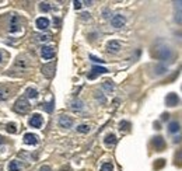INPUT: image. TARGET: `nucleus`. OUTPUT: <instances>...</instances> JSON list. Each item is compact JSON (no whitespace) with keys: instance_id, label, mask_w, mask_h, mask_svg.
Wrapping results in <instances>:
<instances>
[{"instance_id":"1","label":"nucleus","mask_w":182,"mask_h":171,"mask_svg":"<svg viewBox=\"0 0 182 171\" xmlns=\"http://www.w3.org/2000/svg\"><path fill=\"white\" fill-rule=\"evenodd\" d=\"M30 108H31L30 102L25 98H18L16 101V104H14V111H17L18 114H25V112L30 111Z\"/></svg>"},{"instance_id":"2","label":"nucleus","mask_w":182,"mask_h":171,"mask_svg":"<svg viewBox=\"0 0 182 171\" xmlns=\"http://www.w3.org/2000/svg\"><path fill=\"white\" fill-rule=\"evenodd\" d=\"M125 23H126V18L122 14H115V16L111 18V24H112L113 28H122V27L125 25Z\"/></svg>"},{"instance_id":"3","label":"nucleus","mask_w":182,"mask_h":171,"mask_svg":"<svg viewBox=\"0 0 182 171\" xmlns=\"http://www.w3.org/2000/svg\"><path fill=\"white\" fill-rule=\"evenodd\" d=\"M179 104V97L178 94H175V93H169V94H167L165 97V105L167 107H176Z\"/></svg>"},{"instance_id":"4","label":"nucleus","mask_w":182,"mask_h":171,"mask_svg":"<svg viewBox=\"0 0 182 171\" xmlns=\"http://www.w3.org/2000/svg\"><path fill=\"white\" fill-rule=\"evenodd\" d=\"M55 67H56V63L55 62H49L46 65L42 66V73L43 76H46V77H53L55 74Z\"/></svg>"},{"instance_id":"5","label":"nucleus","mask_w":182,"mask_h":171,"mask_svg":"<svg viewBox=\"0 0 182 171\" xmlns=\"http://www.w3.org/2000/svg\"><path fill=\"white\" fill-rule=\"evenodd\" d=\"M171 55H172V53H171V49H169V48H167V46L157 49V53H156V56L158 58V59H161V60L169 59V58H171Z\"/></svg>"},{"instance_id":"6","label":"nucleus","mask_w":182,"mask_h":171,"mask_svg":"<svg viewBox=\"0 0 182 171\" xmlns=\"http://www.w3.org/2000/svg\"><path fill=\"white\" fill-rule=\"evenodd\" d=\"M108 70L105 69V67H102V66H93V69H91V73H88V79H95V77H98L99 74H104V73H106Z\"/></svg>"},{"instance_id":"7","label":"nucleus","mask_w":182,"mask_h":171,"mask_svg":"<svg viewBox=\"0 0 182 171\" xmlns=\"http://www.w3.org/2000/svg\"><path fill=\"white\" fill-rule=\"evenodd\" d=\"M41 56H42L43 59H52L53 56H55V49H53L52 46H48V45H45V46H42L41 48Z\"/></svg>"},{"instance_id":"8","label":"nucleus","mask_w":182,"mask_h":171,"mask_svg":"<svg viewBox=\"0 0 182 171\" xmlns=\"http://www.w3.org/2000/svg\"><path fill=\"white\" fill-rule=\"evenodd\" d=\"M28 124H30L32 128H41L42 124H43V119H42V116H41L39 114H34V115L30 118Z\"/></svg>"},{"instance_id":"9","label":"nucleus","mask_w":182,"mask_h":171,"mask_svg":"<svg viewBox=\"0 0 182 171\" xmlns=\"http://www.w3.org/2000/svg\"><path fill=\"white\" fill-rule=\"evenodd\" d=\"M59 126H62V128L65 129H69L73 126V118L69 115H62L59 118Z\"/></svg>"},{"instance_id":"10","label":"nucleus","mask_w":182,"mask_h":171,"mask_svg":"<svg viewBox=\"0 0 182 171\" xmlns=\"http://www.w3.org/2000/svg\"><path fill=\"white\" fill-rule=\"evenodd\" d=\"M10 32H17L20 30V17L18 16H11L10 17Z\"/></svg>"},{"instance_id":"11","label":"nucleus","mask_w":182,"mask_h":171,"mask_svg":"<svg viewBox=\"0 0 182 171\" xmlns=\"http://www.w3.org/2000/svg\"><path fill=\"white\" fill-rule=\"evenodd\" d=\"M106 51H108L109 53H118L121 51V44L115 40L109 41V42L106 44Z\"/></svg>"},{"instance_id":"12","label":"nucleus","mask_w":182,"mask_h":171,"mask_svg":"<svg viewBox=\"0 0 182 171\" xmlns=\"http://www.w3.org/2000/svg\"><path fill=\"white\" fill-rule=\"evenodd\" d=\"M35 25L38 30H46L48 27H49V20H48L46 17H39V18H36Z\"/></svg>"},{"instance_id":"13","label":"nucleus","mask_w":182,"mask_h":171,"mask_svg":"<svg viewBox=\"0 0 182 171\" xmlns=\"http://www.w3.org/2000/svg\"><path fill=\"white\" fill-rule=\"evenodd\" d=\"M23 139L25 145H36L38 143V136L34 135V133H25Z\"/></svg>"},{"instance_id":"14","label":"nucleus","mask_w":182,"mask_h":171,"mask_svg":"<svg viewBox=\"0 0 182 171\" xmlns=\"http://www.w3.org/2000/svg\"><path fill=\"white\" fill-rule=\"evenodd\" d=\"M153 146H154L158 151H161L162 149L165 147V142H164V139H162L161 136H156V138L153 139Z\"/></svg>"},{"instance_id":"15","label":"nucleus","mask_w":182,"mask_h":171,"mask_svg":"<svg viewBox=\"0 0 182 171\" xmlns=\"http://www.w3.org/2000/svg\"><path fill=\"white\" fill-rule=\"evenodd\" d=\"M70 108L73 109V111L76 112H80L84 109V102L81 101V100H73L72 104H70Z\"/></svg>"},{"instance_id":"16","label":"nucleus","mask_w":182,"mask_h":171,"mask_svg":"<svg viewBox=\"0 0 182 171\" xmlns=\"http://www.w3.org/2000/svg\"><path fill=\"white\" fill-rule=\"evenodd\" d=\"M104 142H105L106 146H113L118 142V139H116V136L113 135V133H109V135L105 136V139H104Z\"/></svg>"},{"instance_id":"17","label":"nucleus","mask_w":182,"mask_h":171,"mask_svg":"<svg viewBox=\"0 0 182 171\" xmlns=\"http://www.w3.org/2000/svg\"><path fill=\"white\" fill-rule=\"evenodd\" d=\"M179 124H178V121H172V122H169V125H168V132L169 133H178L179 132Z\"/></svg>"},{"instance_id":"18","label":"nucleus","mask_w":182,"mask_h":171,"mask_svg":"<svg viewBox=\"0 0 182 171\" xmlns=\"http://www.w3.org/2000/svg\"><path fill=\"white\" fill-rule=\"evenodd\" d=\"M21 168H23V165H21L20 161L17 160L10 161V164H9V171H20Z\"/></svg>"},{"instance_id":"19","label":"nucleus","mask_w":182,"mask_h":171,"mask_svg":"<svg viewBox=\"0 0 182 171\" xmlns=\"http://www.w3.org/2000/svg\"><path fill=\"white\" fill-rule=\"evenodd\" d=\"M113 83L111 82V80H106V82H104L102 83V90L104 91H106V93H111V91H113Z\"/></svg>"},{"instance_id":"20","label":"nucleus","mask_w":182,"mask_h":171,"mask_svg":"<svg viewBox=\"0 0 182 171\" xmlns=\"http://www.w3.org/2000/svg\"><path fill=\"white\" fill-rule=\"evenodd\" d=\"M25 96L28 97V98H36V97H38V91H36L35 89H32V87H28V89L25 90Z\"/></svg>"},{"instance_id":"21","label":"nucleus","mask_w":182,"mask_h":171,"mask_svg":"<svg viewBox=\"0 0 182 171\" xmlns=\"http://www.w3.org/2000/svg\"><path fill=\"white\" fill-rule=\"evenodd\" d=\"M76 131L79 132V133H88V132H90V125L81 124V125H79V126L76 128Z\"/></svg>"},{"instance_id":"22","label":"nucleus","mask_w":182,"mask_h":171,"mask_svg":"<svg viewBox=\"0 0 182 171\" xmlns=\"http://www.w3.org/2000/svg\"><path fill=\"white\" fill-rule=\"evenodd\" d=\"M101 171H113V165H112V163H104L102 165H101Z\"/></svg>"},{"instance_id":"23","label":"nucleus","mask_w":182,"mask_h":171,"mask_svg":"<svg viewBox=\"0 0 182 171\" xmlns=\"http://www.w3.org/2000/svg\"><path fill=\"white\" fill-rule=\"evenodd\" d=\"M50 4L49 3H39V10L43 11V13H46V11H50Z\"/></svg>"},{"instance_id":"24","label":"nucleus","mask_w":182,"mask_h":171,"mask_svg":"<svg viewBox=\"0 0 182 171\" xmlns=\"http://www.w3.org/2000/svg\"><path fill=\"white\" fill-rule=\"evenodd\" d=\"M6 131L9 132V133H16L17 132V125L16 124H7Z\"/></svg>"},{"instance_id":"25","label":"nucleus","mask_w":182,"mask_h":171,"mask_svg":"<svg viewBox=\"0 0 182 171\" xmlns=\"http://www.w3.org/2000/svg\"><path fill=\"white\" fill-rule=\"evenodd\" d=\"M154 72H156L157 76H161V74H164V73L167 72V67L165 66H157L156 69H154Z\"/></svg>"},{"instance_id":"26","label":"nucleus","mask_w":182,"mask_h":171,"mask_svg":"<svg viewBox=\"0 0 182 171\" xmlns=\"http://www.w3.org/2000/svg\"><path fill=\"white\" fill-rule=\"evenodd\" d=\"M43 109H45V111L46 112H53V101H50V102H45V104H43Z\"/></svg>"},{"instance_id":"27","label":"nucleus","mask_w":182,"mask_h":171,"mask_svg":"<svg viewBox=\"0 0 182 171\" xmlns=\"http://www.w3.org/2000/svg\"><path fill=\"white\" fill-rule=\"evenodd\" d=\"M164 165H165V160H164V158H160V160H157L156 163H154V168H156V170L162 168Z\"/></svg>"},{"instance_id":"28","label":"nucleus","mask_w":182,"mask_h":171,"mask_svg":"<svg viewBox=\"0 0 182 171\" xmlns=\"http://www.w3.org/2000/svg\"><path fill=\"white\" fill-rule=\"evenodd\" d=\"M119 128H121V131H128L130 128V124L128 121H122L119 124Z\"/></svg>"},{"instance_id":"29","label":"nucleus","mask_w":182,"mask_h":171,"mask_svg":"<svg viewBox=\"0 0 182 171\" xmlns=\"http://www.w3.org/2000/svg\"><path fill=\"white\" fill-rule=\"evenodd\" d=\"M175 161L178 165H182V150H179L175 154Z\"/></svg>"},{"instance_id":"30","label":"nucleus","mask_w":182,"mask_h":171,"mask_svg":"<svg viewBox=\"0 0 182 171\" xmlns=\"http://www.w3.org/2000/svg\"><path fill=\"white\" fill-rule=\"evenodd\" d=\"M49 38H50V36L46 35V34H43V35H36V40L41 41V42H45V41H48Z\"/></svg>"},{"instance_id":"31","label":"nucleus","mask_w":182,"mask_h":171,"mask_svg":"<svg viewBox=\"0 0 182 171\" xmlns=\"http://www.w3.org/2000/svg\"><path fill=\"white\" fill-rule=\"evenodd\" d=\"M90 59L93 60V62H95V63H104L105 62V60L99 59V58H97V56H94V55H90Z\"/></svg>"},{"instance_id":"32","label":"nucleus","mask_w":182,"mask_h":171,"mask_svg":"<svg viewBox=\"0 0 182 171\" xmlns=\"http://www.w3.org/2000/svg\"><path fill=\"white\" fill-rule=\"evenodd\" d=\"M95 97H97V100H99V101L102 102V104H105L106 100H105V97H104L101 93H95Z\"/></svg>"},{"instance_id":"33","label":"nucleus","mask_w":182,"mask_h":171,"mask_svg":"<svg viewBox=\"0 0 182 171\" xmlns=\"http://www.w3.org/2000/svg\"><path fill=\"white\" fill-rule=\"evenodd\" d=\"M7 97H9V96H7V90L4 91V90L0 87V100H6Z\"/></svg>"},{"instance_id":"34","label":"nucleus","mask_w":182,"mask_h":171,"mask_svg":"<svg viewBox=\"0 0 182 171\" xmlns=\"http://www.w3.org/2000/svg\"><path fill=\"white\" fill-rule=\"evenodd\" d=\"M175 9L182 11V2H175Z\"/></svg>"},{"instance_id":"35","label":"nucleus","mask_w":182,"mask_h":171,"mask_svg":"<svg viewBox=\"0 0 182 171\" xmlns=\"http://www.w3.org/2000/svg\"><path fill=\"white\" fill-rule=\"evenodd\" d=\"M81 2H79V0H76V2H74V9H80V7H81Z\"/></svg>"},{"instance_id":"36","label":"nucleus","mask_w":182,"mask_h":171,"mask_svg":"<svg viewBox=\"0 0 182 171\" xmlns=\"http://www.w3.org/2000/svg\"><path fill=\"white\" fill-rule=\"evenodd\" d=\"M39 171H52V170H50V167H49V165H42Z\"/></svg>"},{"instance_id":"37","label":"nucleus","mask_w":182,"mask_h":171,"mask_svg":"<svg viewBox=\"0 0 182 171\" xmlns=\"http://www.w3.org/2000/svg\"><path fill=\"white\" fill-rule=\"evenodd\" d=\"M104 17H105V18H109V17H111V16H109V14H111V13H109V10H104Z\"/></svg>"},{"instance_id":"38","label":"nucleus","mask_w":182,"mask_h":171,"mask_svg":"<svg viewBox=\"0 0 182 171\" xmlns=\"http://www.w3.org/2000/svg\"><path fill=\"white\" fill-rule=\"evenodd\" d=\"M81 16H83V18H86V20H87V18H90V14L88 13H84V14H81Z\"/></svg>"},{"instance_id":"39","label":"nucleus","mask_w":182,"mask_h":171,"mask_svg":"<svg viewBox=\"0 0 182 171\" xmlns=\"http://www.w3.org/2000/svg\"><path fill=\"white\" fill-rule=\"evenodd\" d=\"M168 114H164V115H162V119H164V121H165V119H168Z\"/></svg>"},{"instance_id":"40","label":"nucleus","mask_w":182,"mask_h":171,"mask_svg":"<svg viewBox=\"0 0 182 171\" xmlns=\"http://www.w3.org/2000/svg\"><path fill=\"white\" fill-rule=\"evenodd\" d=\"M3 143H4V139L2 138V136H0V145H3Z\"/></svg>"},{"instance_id":"41","label":"nucleus","mask_w":182,"mask_h":171,"mask_svg":"<svg viewBox=\"0 0 182 171\" xmlns=\"http://www.w3.org/2000/svg\"><path fill=\"white\" fill-rule=\"evenodd\" d=\"M2 60H3V56H2V52H0V62H2Z\"/></svg>"}]
</instances>
